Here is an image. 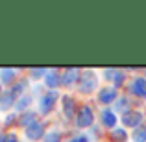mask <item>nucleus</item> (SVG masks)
<instances>
[{
	"label": "nucleus",
	"instance_id": "f257e3e1",
	"mask_svg": "<svg viewBox=\"0 0 146 142\" xmlns=\"http://www.w3.org/2000/svg\"><path fill=\"white\" fill-rule=\"evenodd\" d=\"M76 124H78L80 127L91 125V124H93V111H91L89 107H82V111H80V114H78V122H76Z\"/></svg>",
	"mask_w": 146,
	"mask_h": 142
},
{
	"label": "nucleus",
	"instance_id": "f03ea898",
	"mask_svg": "<svg viewBox=\"0 0 146 142\" xmlns=\"http://www.w3.org/2000/svg\"><path fill=\"white\" fill-rule=\"evenodd\" d=\"M131 92L139 94V96H146V79L144 78H137L131 83Z\"/></svg>",
	"mask_w": 146,
	"mask_h": 142
},
{
	"label": "nucleus",
	"instance_id": "7ed1b4c3",
	"mask_svg": "<svg viewBox=\"0 0 146 142\" xmlns=\"http://www.w3.org/2000/svg\"><path fill=\"white\" fill-rule=\"evenodd\" d=\"M56 98H57L56 92H48L43 100H41V111H43V113L50 111V107H52V103H54V100H56Z\"/></svg>",
	"mask_w": 146,
	"mask_h": 142
},
{
	"label": "nucleus",
	"instance_id": "20e7f679",
	"mask_svg": "<svg viewBox=\"0 0 146 142\" xmlns=\"http://www.w3.org/2000/svg\"><path fill=\"white\" fill-rule=\"evenodd\" d=\"M43 135V125L41 124H37V122H33L32 125L28 127V139H39V137Z\"/></svg>",
	"mask_w": 146,
	"mask_h": 142
},
{
	"label": "nucleus",
	"instance_id": "39448f33",
	"mask_svg": "<svg viewBox=\"0 0 146 142\" xmlns=\"http://www.w3.org/2000/svg\"><path fill=\"white\" fill-rule=\"evenodd\" d=\"M141 114L139 113H129V114H126L124 116V124L126 125H133V127H135V125H139L141 124Z\"/></svg>",
	"mask_w": 146,
	"mask_h": 142
},
{
	"label": "nucleus",
	"instance_id": "423d86ee",
	"mask_svg": "<svg viewBox=\"0 0 146 142\" xmlns=\"http://www.w3.org/2000/svg\"><path fill=\"white\" fill-rule=\"evenodd\" d=\"M94 85H96V78H94V74H87L85 78H83V83H82V90H83V92H87V90H89V87L93 89Z\"/></svg>",
	"mask_w": 146,
	"mask_h": 142
},
{
	"label": "nucleus",
	"instance_id": "0eeeda50",
	"mask_svg": "<svg viewBox=\"0 0 146 142\" xmlns=\"http://www.w3.org/2000/svg\"><path fill=\"white\" fill-rule=\"evenodd\" d=\"M117 96V92H115L113 89H106V90H102L100 92V102H104V103H109L111 100Z\"/></svg>",
	"mask_w": 146,
	"mask_h": 142
},
{
	"label": "nucleus",
	"instance_id": "6e6552de",
	"mask_svg": "<svg viewBox=\"0 0 146 142\" xmlns=\"http://www.w3.org/2000/svg\"><path fill=\"white\" fill-rule=\"evenodd\" d=\"M46 83H48L50 87H57L59 83H63V76H57V74H54V72H52V74L46 76Z\"/></svg>",
	"mask_w": 146,
	"mask_h": 142
},
{
	"label": "nucleus",
	"instance_id": "1a4fd4ad",
	"mask_svg": "<svg viewBox=\"0 0 146 142\" xmlns=\"http://www.w3.org/2000/svg\"><path fill=\"white\" fill-rule=\"evenodd\" d=\"M102 122H104V125H107V127L115 125V116H113V113H109V111H104V113H102Z\"/></svg>",
	"mask_w": 146,
	"mask_h": 142
},
{
	"label": "nucleus",
	"instance_id": "9d476101",
	"mask_svg": "<svg viewBox=\"0 0 146 142\" xmlns=\"http://www.w3.org/2000/svg\"><path fill=\"white\" fill-rule=\"evenodd\" d=\"M133 140L135 142H146V129L144 127H139L135 133H133Z\"/></svg>",
	"mask_w": 146,
	"mask_h": 142
},
{
	"label": "nucleus",
	"instance_id": "9b49d317",
	"mask_svg": "<svg viewBox=\"0 0 146 142\" xmlns=\"http://www.w3.org/2000/svg\"><path fill=\"white\" fill-rule=\"evenodd\" d=\"M13 103V94H6L4 100H0V109H7Z\"/></svg>",
	"mask_w": 146,
	"mask_h": 142
},
{
	"label": "nucleus",
	"instance_id": "f8f14e48",
	"mask_svg": "<svg viewBox=\"0 0 146 142\" xmlns=\"http://www.w3.org/2000/svg\"><path fill=\"white\" fill-rule=\"evenodd\" d=\"M113 139L124 142L126 140V131H124V129H115V131H113Z\"/></svg>",
	"mask_w": 146,
	"mask_h": 142
},
{
	"label": "nucleus",
	"instance_id": "ddd939ff",
	"mask_svg": "<svg viewBox=\"0 0 146 142\" xmlns=\"http://www.w3.org/2000/svg\"><path fill=\"white\" fill-rule=\"evenodd\" d=\"M74 74H78V72H74V70H68L67 74L63 76V83H65V85H68V83H72V81H74Z\"/></svg>",
	"mask_w": 146,
	"mask_h": 142
},
{
	"label": "nucleus",
	"instance_id": "4468645a",
	"mask_svg": "<svg viewBox=\"0 0 146 142\" xmlns=\"http://www.w3.org/2000/svg\"><path fill=\"white\" fill-rule=\"evenodd\" d=\"M65 114L67 116H72V98H65Z\"/></svg>",
	"mask_w": 146,
	"mask_h": 142
},
{
	"label": "nucleus",
	"instance_id": "2eb2a0df",
	"mask_svg": "<svg viewBox=\"0 0 146 142\" xmlns=\"http://www.w3.org/2000/svg\"><path fill=\"white\" fill-rule=\"evenodd\" d=\"M57 139H59V137H57V133H50L46 139H44V142H57Z\"/></svg>",
	"mask_w": 146,
	"mask_h": 142
},
{
	"label": "nucleus",
	"instance_id": "dca6fc26",
	"mask_svg": "<svg viewBox=\"0 0 146 142\" xmlns=\"http://www.w3.org/2000/svg\"><path fill=\"white\" fill-rule=\"evenodd\" d=\"M11 74H13L11 70H4V81H9V79H11Z\"/></svg>",
	"mask_w": 146,
	"mask_h": 142
},
{
	"label": "nucleus",
	"instance_id": "f3484780",
	"mask_svg": "<svg viewBox=\"0 0 146 142\" xmlns=\"http://www.w3.org/2000/svg\"><path fill=\"white\" fill-rule=\"evenodd\" d=\"M72 142H87V139H85V137H76Z\"/></svg>",
	"mask_w": 146,
	"mask_h": 142
},
{
	"label": "nucleus",
	"instance_id": "a211bd4d",
	"mask_svg": "<svg viewBox=\"0 0 146 142\" xmlns=\"http://www.w3.org/2000/svg\"><path fill=\"white\" fill-rule=\"evenodd\" d=\"M4 142H17V139H15V137H13V135H9V137H7V139H6V140H4Z\"/></svg>",
	"mask_w": 146,
	"mask_h": 142
},
{
	"label": "nucleus",
	"instance_id": "6ab92c4d",
	"mask_svg": "<svg viewBox=\"0 0 146 142\" xmlns=\"http://www.w3.org/2000/svg\"><path fill=\"white\" fill-rule=\"evenodd\" d=\"M0 142H4V139H2V135H0Z\"/></svg>",
	"mask_w": 146,
	"mask_h": 142
}]
</instances>
